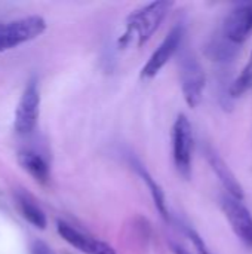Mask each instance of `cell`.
Here are the masks:
<instances>
[{
    "label": "cell",
    "mask_w": 252,
    "mask_h": 254,
    "mask_svg": "<svg viewBox=\"0 0 252 254\" xmlns=\"http://www.w3.org/2000/svg\"><path fill=\"white\" fill-rule=\"evenodd\" d=\"M172 6V1L160 0L151 1L131 12L126 18V30L119 40L120 46H126L131 42H135L138 48L146 45L159 30Z\"/></svg>",
    "instance_id": "1"
},
{
    "label": "cell",
    "mask_w": 252,
    "mask_h": 254,
    "mask_svg": "<svg viewBox=\"0 0 252 254\" xmlns=\"http://www.w3.org/2000/svg\"><path fill=\"white\" fill-rule=\"evenodd\" d=\"M178 68H180V83L184 101L189 107L195 109L201 104L205 85H206V74L193 51L187 48H181L178 52Z\"/></svg>",
    "instance_id": "2"
},
{
    "label": "cell",
    "mask_w": 252,
    "mask_h": 254,
    "mask_svg": "<svg viewBox=\"0 0 252 254\" xmlns=\"http://www.w3.org/2000/svg\"><path fill=\"white\" fill-rule=\"evenodd\" d=\"M45 30H46V21L39 15H30L6 22H0V52L27 43L39 37L42 33H45Z\"/></svg>",
    "instance_id": "3"
},
{
    "label": "cell",
    "mask_w": 252,
    "mask_h": 254,
    "mask_svg": "<svg viewBox=\"0 0 252 254\" xmlns=\"http://www.w3.org/2000/svg\"><path fill=\"white\" fill-rule=\"evenodd\" d=\"M193 129L189 118L180 113L172 125V159L177 173L189 180L193 162Z\"/></svg>",
    "instance_id": "4"
},
{
    "label": "cell",
    "mask_w": 252,
    "mask_h": 254,
    "mask_svg": "<svg viewBox=\"0 0 252 254\" xmlns=\"http://www.w3.org/2000/svg\"><path fill=\"white\" fill-rule=\"evenodd\" d=\"M39 113H40V86H39V79L36 76L30 77L21 100L16 106L15 112V121H13V128L19 135H28L31 134L39 121Z\"/></svg>",
    "instance_id": "5"
},
{
    "label": "cell",
    "mask_w": 252,
    "mask_h": 254,
    "mask_svg": "<svg viewBox=\"0 0 252 254\" xmlns=\"http://www.w3.org/2000/svg\"><path fill=\"white\" fill-rule=\"evenodd\" d=\"M184 37H186V25L183 22L175 24L165 36V39L160 42L157 49L150 55L144 67L141 68V77L153 79L168 64V61L181 51Z\"/></svg>",
    "instance_id": "6"
},
{
    "label": "cell",
    "mask_w": 252,
    "mask_h": 254,
    "mask_svg": "<svg viewBox=\"0 0 252 254\" xmlns=\"http://www.w3.org/2000/svg\"><path fill=\"white\" fill-rule=\"evenodd\" d=\"M220 205L235 235L247 249L252 250L251 211L247 208V205L241 199H236L227 193H224L220 198Z\"/></svg>",
    "instance_id": "7"
},
{
    "label": "cell",
    "mask_w": 252,
    "mask_h": 254,
    "mask_svg": "<svg viewBox=\"0 0 252 254\" xmlns=\"http://www.w3.org/2000/svg\"><path fill=\"white\" fill-rule=\"evenodd\" d=\"M223 36L241 46L252 34V1H241L233 6L223 22Z\"/></svg>",
    "instance_id": "8"
},
{
    "label": "cell",
    "mask_w": 252,
    "mask_h": 254,
    "mask_svg": "<svg viewBox=\"0 0 252 254\" xmlns=\"http://www.w3.org/2000/svg\"><path fill=\"white\" fill-rule=\"evenodd\" d=\"M56 231L59 234V237L70 244L71 247H74L76 250H79L83 254H116L114 249L107 244L105 241L92 238L86 234H83L82 231L76 229L74 226H71L67 222L58 220L56 223Z\"/></svg>",
    "instance_id": "9"
},
{
    "label": "cell",
    "mask_w": 252,
    "mask_h": 254,
    "mask_svg": "<svg viewBox=\"0 0 252 254\" xmlns=\"http://www.w3.org/2000/svg\"><path fill=\"white\" fill-rule=\"evenodd\" d=\"M203 155L211 167V170L215 173V176L218 177L220 183L223 185V188L226 189V193L244 201L245 198V192L242 185L239 183V180L236 179L235 173L230 170V167L226 164V161L220 156V153L211 146V144H205L203 147Z\"/></svg>",
    "instance_id": "10"
},
{
    "label": "cell",
    "mask_w": 252,
    "mask_h": 254,
    "mask_svg": "<svg viewBox=\"0 0 252 254\" xmlns=\"http://www.w3.org/2000/svg\"><path fill=\"white\" fill-rule=\"evenodd\" d=\"M129 165L131 168H134V171L141 177V180L146 183L147 189L150 190V195H151V199L154 202V207L157 208L159 214L166 220V222H171L172 220V216L169 213V208H168V202H166V198H165V192L163 189L159 186V183L156 182V179H153V176L147 171V168L135 158L129 156Z\"/></svg>",
    "instance_id": "11"
},
{
    "label": "cell",
    "mask_w": 252,
    "mask_h": 254,
    "mask_svg": "<svg viewBox=\"0 0 252 254\" xmlns=\"http://www.w3.org/2000/svg\"><path fill=\"white\" fill-rule=\"evenodd\" d=\"M13 199L18 211L31 226L37 229H46L48 217L42 210V207L37 204V201L28 192H25L24 189H16L13 193Z\"/></svg>",
    "instance_id": "12"
},
{
    "label": "cell",
    "mask_w": 252,
    "mask_h": 254,
    "mask_svg": "<svg viewBox=\"0 0 252 254\" xmlns=\"http://www.w3.org/2000/svg\"><path fill=\"white\" fill-rule=\"evenodd\" d=\"M18 162L22 167V170L27 174H30L36 182H39L42 185L49 182V179H50V167H49L48 159L42 153H39L36 150H31V149L21 150L18 153Z\"/></svg>",
    "instance_id": "13"
},
{
    "label": "cell",
    "mask_w": 252,
    "mask_h": 254,
    "mask_svg": "<svg viewBox=\"0 0 252 254\" xmlns=\"http://www.w3.org/2000/svg\"><path fill=\"white\" fill-rule=\"evenodd\" d=\"M238 52H239V46L227 40L223 36V33L214 36L206 45V55L212 61L220 63V64H227L233 61Z\"/></svg>",
    "instance_id": "14"
},
{
    "label": "cell",
    "mask_w": 252,
    "mask_h": 254,
    "mask_svg": "<svg viewBox=\"0 0 252 254\" xmlns=\"http://www.w3.org/2000/svg\"><path fill=\"white\" fill-rule=\"evenodd\" d=\"M252 89V54L247 63V65L242 68L241 74L232 82L230 85V97L232 100H236L242 97L245 92Z\"/></svg>",
    "instance_id": "15"
},
{
    "label": "cell",
    "mask_w": 252,
    "mask_h": 254,
    "mask_svg": "<svg viewBox=\"0 0 252 254\" xmlns=\"http://www.w3.org/2000/svg\"><path fill=\"white\" fill-rule=\"evenodd\" d=\"M175 223L178 225V228L183 231V234L192 241V244H193V247H195V250L198 252V254H212V252L209 250V247L206 246V243L203 241V238L189 225V223H184V222H181V220H175Z\"/></svg>",
    "instance_id": "16"
},
{
    "label": "cell",
    "mask_w": 252,
    "mask_h": 254,
    "mask_svg": "<svg viewBox=\"0 0 252 254\" xmlns=\"http://www.w3.org/2000/svg\"><path fill=\"white\" fill-rule=\"evenodd\" d=\"M31 254H55L52 249L43 241H34L31 246Z\"/></svg>",
    "instance_id": "17"
},
{
    "label": "cell",
    "mask_w": 252,
    "mask_h": 254,
    "mask_svg": "<svg viewBox=\"0 0 252 254\" xmlns=\"http://www.w3.org/2000/svg\"><path fill=\"white\" fill-rule=\"evenodd\" d=\"M171 250L174 254H190L184 247H181L180 244H175V243H171Z\"/></svg>",
    "instance_id": "18"
}]
</instances>
